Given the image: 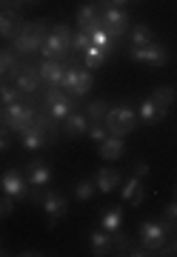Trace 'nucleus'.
I'll use <instances>...</instances> for the list:
<instances>
[{
	"label": "nucleus",
	"instance_id": "nucleus-1",
	"mask_svg": "<svg viewBox=\"0 0 177 257\" xmlns=\"http://www.w3.org/2000/svg\"><path fill=\"white\" fill-rule=\"evenodd\" d=\"M60 138V128H57V120L49 117L46 111L40 109L38 117H35V123L29 128H23L20 132V146L23 149H43V146H52L55 140Z\"/></svg>",
	"mask_w": 177,
	"mask_h": 257
},
{
	"label": "nucleus",
	"instance_id": "nucleus-2",
	"mask_svg": "<svg viewBox=\"0 0 177 257\" xmlns=\"http://www.w3.org/2000/svg\"><path fill=\"white\" fill-rule=\"evenodd\" d=\"M72 29L66 26V23H55V26L49 29L46 40H43V46H40V55L43 60H66V57L72 55Z\"/></svg>",
	"mask_w": 177,
	"mask_h": 257
},
{
	"label": "nucleus",
	"instance_id": "nucleus-3",
	"mask_svg": "<svg viewBox=\"0 0 177 257\" xmlns=\"http://www.w3.org/2000/svg\"><path fill=\"white\" fill-rule=\"evenodd\" d=\"M46 35H49V20H32V23H23L18 37L12 40V46H15L18 55H35V52H40Z\"/></svg>",
	"mask_w": 177,
	"mask_h": 257
},
{
	"label": "nucleus",
	"instance_id": "nucleus-4",
	"mask_svg": "<svg viewBox=\"0 0 177 257\" xmlns=\"http://www.w3.org/2000/svg\"><path fill=\"white\" fill-rule=\"evenodd\" d=\"M140 123L137 111L126 106V103H117V106H109L106 117H103V126L109 128V135H117V138H126L129 132H134Z\"/></svg>",
	"mask_w": 177,
	"mask_h": 257
},
{
	"label": "nucleus",
	"instance_id": "nucleus-5",
	"mask_svg": "<svg viewBox=\"0 0 177 257\" xmlns=\"http://www.w3.org/2000/svg\"><path fill=\"white\" fill-rule=\"evenodd\" d=\"M77 109V97L66 94L60 86H49V92L43 94V111L55 120H66V114H72Z\"/></svg>",
	"mask_w": 177,
	"mask_h": 257
},
{
	"label": "nucleus",
	"instance_id": "nucleus-6",
	"mask_svg": "<svg viewBox=\"0 0 177 257\" xmlns=\"http://www.w3.org/2000/svg\"><path fill=\"white\" fill-rule=\"evenodd\" d=\"M97 9H100V26L109 32V35L114 37H123L126 32H129V12L120 9V6H109L106 0H97Z\"/></svg>",
	"mask_w": 177,
	"mask_h": 257
},
{
	"label": "nucleus",
	"instance_id": "nucleus-7",
	"mask_svg": "<svg viewBox=\"0 0 177 257\" xmlns=\"http://www.w3.org/2000/svg\"><path fill=\"white\" fill-rule=\"evenodd\" d=\"M6 128H9L12 135H20L23 128H29L32 123H35V117H38V109L32 106V103H12V106H6Z\"/></svg>",
	"mask_w": 177,
	"mask_h": 257
},
{
	"label": "nucleus",
	"instance_id": "nucleus-8",
	"mask_svg": "<svg viewBox=\"0 0 177 257\" xmlns=\"http://www.w3.org/2000/svg\"><path fill=\"white\" fill-rule=\"evenodd\" d=\"M171 231L163 226V220H143L140 223V243L149 248L151 254H160V248L168 243Z\"/></svg>",
	"mask_w": 177,
	"mask_h": 257
},
{
	"label": "nucleus",
	"instance_id": "nucleus-9",
	"mask_svg": "<svg viewBox=\"0 0 177 257\" xmlns=\"http://www.w3.org/2000/svg\"><path fill=\"white\" fill-rule=\"evenodd\" d=\"M129 57L131 60H137V63H143V66H154V69H160V66L168 63V49L154 40V43H146V46H131Z\"/></svg>",
	"mask_w": 177,
	"mask_h": 257
},
{
	"label": "nucleus",
	"instance_id": "nucleus-10",
	"mask_svg": "<svg viewBox=\"0 0 177 257\" xmlns=\"http://www.w3.org/2000/svg\"><path fill=\"white\" fill-rule=\"evenodd\" d=\"M0 192L12 194L15 200H29L32 186H29V180H26V172H20V169H6V172L0 175Z\"/></svg>",
	"mask_w": 177,
	"mask_h": 257
},
{
	"label": "nucleus",
	"instance_id": "nucleus-11",
	"mask_svg": "<svg viewBox=\"0 0 177 257\" xmlns=\"http://www.w3.org/2000/svg\"><path fill=\"white\" fill-rule=\"evenodd\" d=\"M40 206H43V211L49 214V229H55L57 220L69 214V197H66L63 192H57V189H49V192H43V200H40Z\"/></svg>",
	"mask_w": 177,
	"mask_h": 257
},
{
	"label": "nucleus",
	"instance_id": "nucleus-12",
	"mask_svg": "<svg viewBox=\"0 0 177 257\" xmlns=\"http://www.w3.org/2000/svg\"><path fill=\"white\" fill-rule=\"evenodd\" d=\"M40 72H38V66H32V63H20L18 74H15V86H18V92L20 94H26V97H35L40 89Z\"/></svg>",
	"mask_w": 177,
	"mask_h": 257
},
{
	"label": "nucleus",
	"instance_id": "nucleus-13",
	"mask_svg": "<svg viewBox=\"0 0 177 257\" xmlns=\"http://www.w3.org/2000/svg\"><path fill=\"white\" fill-rule=\"evenodd\" d=\"M63 123V135L66 138H86L89 135V126H92V120H89V114L80 109H75L72 114H66V120H60Z\"/></svg>",
	"mask_w": 177,
	"mask_h": 257
},
{
	"label": "nucleus",
	"instance_id": "nucleus-14",
	"mask_svg": "<svg viewBox=\"0 0 177 257\" xmlns=\"http://www.w3.org/2000/svg\"><path fill=\"white\" fill-rule=\"evenodd\" d=\"M26 180L32 189H46L52 183V166L46 160H32L26 166Z\"/></svg>",
	"mask_w": 177,
	"mask_h": 257
},
{
	"label": "nucleus",
	"instance_id": "nucleus-15",
	"mask_svg": "<svg viewBox=\"0 0 177 257\" xmlns=\"http://www.w3.org/2000/svg\"><path fill=\"white\" fill-rule=\"evenodd\" d=\"M26 20L20 18V12H9V9H0V37H6V40H15L18 32L23 29Z\"/></svg>",
	"mask_w": 177,
	"mask_h": 257
},
{
	"label": "nucleus",
	"instance_id": "nucleus-16",
	"mask_svg": "<svg viewBox=\"0 0 177 257\" xmlns=\"http://www.w3.org/2000/svg\"><path fill=\"white\" fill-rule=\"evenodd\" d=\"M77 29H83V32L103 29L100 26V9H97V3H86V6L77 9Z\"/></svg>",
	"mask_w": 177,
	"mask_h": 257
},
{
	"label": "nucleus",
	"instance_id": "nucleus-17",
	"mask_svg": "<svg viewBox=\"0 0 177 257\" xmlns=\"http://www.w3.org/2000/svg\"><path fill=\"white\" fill-rule=\"evenodd\" d=\"M123 183V175L117 169H100L97 175H94V186H97V192L103 194H112L114 189H120Z\"/></svg>",
	"mask_w": 177,
	"mask_h": 257
},
{
	"label": "nucleus",
	"instance_id": "nucleus-18",
	"mask_svg": "<svg viewBox=\"0 0 177 257\" xmlns=\"http://www.w3.org/2000/svg\"><path fill=\"white\" fill-rule=\"evenodd\" d=\"M166 111H168V109H160L157 103L149 97V100L140 103L137 117H140V123H146V126H157V123H163V120H166Z\"/></svg>",
	"mask_w": 177,
	"mask_h": 257
},
{
	"label": "nucleus",
	"instance_id": "nucleus-19",
	"mask_svg": "<svg viewBox=\"0 0 177 257\" xmlns=\"http://www.w3.org/2000/svg\"><path fill=\"white\" fill-rule=\"evenodd\" d=\"M89 246H92V254L94 257L114 254V248H112V231H106V229L92 231V234H89Z\"/></svg>",
	"mask_w": 177,
	"mask_h": 257
},
{
	"label": "nucleus",
	"instance_id": "nucleus-20",
	"mask_svg": "<svg viewBox=\"0 0 177 257\" xmlns=\"http://www.w3.org/2000/svg\"><path fill=\"white\" fill-rule=\"evenodd\" d=\"M38 72H40V80L43 83H49V86H60L66 66L60 63V60H43V63L38 66Z\"/></svg>",
	"mask_w": 177,
	"mask_h": 257
},
{
	"label": "nucleus",
	"instance_id": "nucleus-21",
	"mask_svg": "<svg viewBox=\"0 0 177 257\" xmlns=\"http://www.w3.org/2000/svg\"><path fill=\"white\" fill-rule=\"evenodd\" d=\"M120 194H123V200H126V203H131V206H140V203L146 200V186H143V180H137V177L129 175V180L123 183Z\"/></svg>",
	"mask_w": 177,
	"mask_h": 257
},
{
	"label": "nucleus",
	"instance_id": "nucleus-22",
	"mask_svg": "<svg viewBox=\"0 0 177 257\" xmlns=\"http://www.w3.org/2000/svg\"><path fill=\"white\" fill-rule=\"evenodd\" d=\"M123 152H126V140L117 138V135H109V138L100 143V157L103 160H120Z\"/></svg>",
	"mask_w": 177,
	"mask_h": 257
},
{
	"label": "nucleus",
	"instance_id": "nucleus-23",
	"mask_svg": "<svg viewBox=\"0 0 177 257\" xmlns=\"http://www.w3.org/2000/svg\"><path fill=\"white\" fill-rule=\"evenodd\" d=\"M109 55H114L112 49H103V46H89L83 52V66L92 72V69H100L106 60H109Z\"/></svg>",
	"mask_w": 177,
	"mask_h": 257
},
{
	"label": "nucleus",
	"instance_id": "nucleus-24",
	"mask_svg": "<svg viewBox=\"0 0 177 257\" xmlns=\"http://www.w3.org/2000/svg\"><path fill=\"white\" fill-rule=\"evenodd\" d=\"M129 40L131 46H146V43H154V32L146 23H134V26H129Z\"/></svg>",
	"mask_w": 177,
	"mask_h": 257
},
{
	"label": "nucleus",
	"instance_id": "nucleus-25",
	"mask_svg": "<svg viewBox=\"0 0 177 257\" xmlns=\"http://www.w3.org/2000/svg\"><path fill=\"white\" fill-rule=\"evenodd\" d=\"M120 226H123V209H120V206H114V209L103 211V217H100V229H106V231H117Z\"/></svg>",
	"mask_w": 177,
	"mask_h": 257
},
{
	"label": "nucleus",
	"instance_id": "nucleus-26",
	"mask_svg": "<svg viewBox=\"0 0 177 257\" xmlns=\"http://www.w3.org/2000/svg\"><path fill=\"white\" fill-rule=\"evenodd\" d=\"M174 97H177V92H174V86H157L154 92H151V100L157 103L160 109H168L171 103H174Z\"/></svg>",
	"mask_w": 177,
	"mask_h": 257
},
{
	"label": "nucleus",
	"instance_id": "nucleus-27",
	"mask_svg": "<svg viewBox=\"0 0 177 257\" xmlns=\"http://www.w3.org/2000/svg\"><path fill=\"white\" fill-rule=\"evenodd\" d=\"M77 77H80V69L75 66V60H72V66H66V72H63V80H60V89L63 92H75V86H77Z\"/></svg>",
	"mask_w": 177,
	"mask_h": 257
},
{
	"label": "nucleus",
	"instance_id": "nucleus-28",
	"mask_svg": "<svg viewBox=\"0 0 177 257\" xmlns=\"http://www.w3.org/2000/svg\"><path fill=\"white\" fill-rule=\"evenodd\" d=\"M83 111L89 114V120H92V123H103L106 111H109V103H106V100H92Z\"/></svg>",
	"mask_w": 177,
	"mask_h": 257
},
{
	"label": "nucleus",
	"instance_id": "nucleus-29",
	"mask_svg": "<svg viewBox=\"0 0 177 257\" xmlns=\"http://www.w3.org/2000/svg\"><path fill=\"white\" fill-rule=\"evenodd\" d=\"M94 192H97V186H94V177H92V180H77V183H75V197H77L80 203L92 200Z\"/></svg>",
	"mask_w": 177,
	"mask_h": 257
},
{
	"label": "nucleus",
	"instance_id": "nucleus-30",
	"mask_svg": "<svg viewBox=\"0 0 177 257\" xmlns=\"http://www.w3.org/2000/svg\"><path fill=\"white\" fill-rule=\"evenodd\" d=\"M89 46H92V32H83V29H77V35L72 37V55H83Z\"/></svg>",
	"mask_w": 177,
	"mask_h": 257
},
{
	"label": "nucleus",
	"instance_id": "nucleus-31",
	"mask_svg": "<svg viewBox=\"0 0 177 257\" xmlns=\"http://www.w3.org/2000/svg\"><path fill=\"white\" fill-rule=\"evenodd\" d=\"M92 86H94L92 72H86V69H80V77H77V86H75V92H72V97H83L86 92H92Z\"/></svg>",
	"mask_w": 177,
	"mask_h": 257
},
{
	"label": "nucleus",
	"instance_id": "nucleus-32",
	"mask_svg": "<svg viewBox=\"0 0 177 257\" xmlns=\"http://www.w3.org/2000/svg\"><path fill=\"white\" fill-rule=\"evenodd\" d=\"M23 94L18 92V86H0V106L6 109V106H12V103H18Z\"/></svg>",
	"mask_w": 177,
	"mask_h": 257
},
{
	"label": "nucleus",
	"instance_id": "nucleus-33",
	"mask_svg": "<svg viewBox=\"0 0 177 257\" xmlns=\"http://www.w3.org/2000/svg\"><path fill=\"white\" fill-rule=\"evenodd\" d=\"M131 246V240H129V234H126V231H112V248H114V254H123V251H126V248Z\"/></svg>",
	"mask_w": 177,
	"mask_h": 257
},
{
	"label": "nucleus",
	"instance_id": "nucleus-34",
	"mask_svg": "<svg viewBox=\"0 0 177 257\" xmlns=\"http://www.w3.org/2000/svg\"><path fill=\"white\" fill-rule=\"evenodd\" d=\"M86 138L92 140V143H97V146H100L103 140L109 138V128L103 126V123H92V126H89V135H86Z\"/></svg>",
	"mask_w": 177,
	"mask_h": 257
},
{
	"label": "nucleus",
	"instance_id": "nucleus-35",
	"mask_svg": "<svg viewBox=\"0 0 177 257\" xmlns=\"http://www.w3.org/2000/svg\"><path fill=\"white\" fill-rule=\"evenodd\" d=\"M129 175L137 177V180H146V177H149V163H146V160H134V163L129 166Z\"/></svg>",
	"mask_w": 177,
	"mask_h": 257
},
{
	"label": "nucleus",
	"instance_id": "nucleus-36",
	"mask_svg": "<svg viewBox=\"0 0 177 257\" xmlns=\"http://www.w3.org/2000/svg\"><path fill=\"white\" fill-rule=\"evenodd\" d=\"M12 211H15V197L12 194H0V217H9Z\"/></svg>",
	"mask_w": 177,
	"mask_h": 257
},
{
	"label": "nucleus",
	"instance_id": "nucleus-37",
	"mask_svg": "<svg viewBox=\"0 0 177 257\" xmlns=\"http://www.w3.org/2000/svg\"><path fill=\"white\" fill-rule=\"evenodd\" d=\"M26 6V0H0V9H9V12H20Z\"/></svg>",
	"mask_w": 177,
	"mask_h": 257
},
{
	"label": "nucleus",
	"instance_id": "nucleus-38",
	"mask_svg": "<svg viewBox=\"0 0 177 257\" xmlns=\"http://www.w3.org/2000/svg\"><path fill=\"white\" fill-rule=\"evenodd\" d=\"M12 146V132L6 126H0V152H6Z\"/></svg>",
	"mask_w": 177,
	"mask_h": 257
},
{
	"label": "nucleus",
	"instance_id": "nucleus-39",
	"mask_svg": "<svg viewBox=\"0 0 177 257\" xmlns=\"http://www.w3.org/2000/svg\"><path fill=\"white\" fill-rule=\"evenodd\" d=\"M163 217H166V220H171V223H177V200L163 206Z\"/></svg>",
	"mask_w": 177,
	"mask_h": 257
},
{
	"label": "nucleus",
	"instance_id": "nucleus-40",
	"mask_svg": "<svg viewBox=\"0 0 177 257\" xmlns=\"http://www.w3.org/2000/svg\"><path fill=\"white\" fill-rule=\"evenodd\" d=\"M160 254H177V237L171 240V243H166V246L160 248Z\"/></svg>",
	"mask_w": 177,
	"mask_h": 257
},
{
	"label": "nucleus",
	"instance_id": "nucleus-41",
	"mask_svg": "<svg viewBox=\"0 0 177 257\" xmlns=\"http://www.w3.org/2000/svg\"><path fill=\"white\" fill-rule=\"evenodd\" d=\"M106 3H109V6H120V9H123L126 3H131V0H106Z\"/></svg>",
	"mask_w": 177,
	"mask_h": 257
},
{
	"label": "nucleus",
	"instance_id": "nucleus-42",
	"mask_svg": "<svg viewBox=\"0 0 177 257\" xmlns=\"http://www.w3.org/2000/svg\"><path fill=\"white\" fill-rule=\"evenodd\" d=\"M0 126H6V111L0 109Z\"/></svg>",
	"mask_w": 177,
	"mask_h": 257
},
{
	"label": "nucleus",
	"instance_id": "nucleus-43",
	"mask_svg": "<svg viewBox=\"0 0 177 257\" xmlns=\"http://www.w3.org/2000/svg\"><path fill=\"white\" fill-rule=\"evenodd\" d=\"M26 3H35V0H26Z\"/></svg>",
	"mask_w": 177,
	"mask_h": 257
},
{
	"label": "nucleus",
	"instance_id": "nucleus-44",
	"mask_svg": "<svg viewBox=\"0 0 177 257\" xmlns=\"http://www.w3.org/2000/svg\"><path fill=\"white\" fill-rule=\"evenodd\" d=\"M0 77H3V72H0Z\"/></svg>",
	"mask_w": 177,
	"mask_h": 257
},
{
	"label": "nucleus",
	"instance_id": "nucleus-45",
	"mask_svg": "<svg viewBox=\"0 0 177 257\" xmlns=\"http://www.w3.org/2000/svg\"><path fill=\"white\" fill-rule=\"evenodd\" d=\"M174 192H177V186H174Z\"/></svg>",
	"mask_w": 177,
	"mask_h": 257
}]
</instances>
